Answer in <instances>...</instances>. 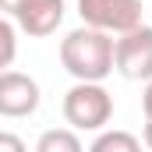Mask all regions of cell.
Returning a JSON list of instances; mask_svg holds the SVG:
<instances>
[{
    "mask_svg": "<svg viewBox=\"0 0 152 152\" xmlns=\"http://www.w3.org/2000/svg\"><path fill=\"white\" fill-rule=\"evenodd\" d=\"M60 64L75 81H99L113 75V36L99 28H75L60 39Z\"/></svg>",
    "mask_w": 152,
    "mask_h": 152,
    "instance_id": "6da1fadb",
    "label": "cell"
},
{
    "mask_svg": "<svg viewBox=\"0 0 152 152\" xmlns=\"http://www.w3.org/2000/svg\"><path fill=\"white\" fill-rule=\"evenodd\" d=\"M113 117V96L99 81H75L64 92V120L71 131H103Z\"/></svg>",
    "mask_w": 152,
    "mask_h": 152,
    "instance_id": "7a4b0ae2",
    "label": "cell"
},
{
    "mask_svg": "<svg viewBox=\"0 0 152 152\" xmlns=\"http://www.w3.org/2000/svg\"><path fill=\"white\" fill-rule=\"evenodd\" d=\"M78 14L85 28L124 36L142 25V0H78Z\"/></svg>",
    "mask_w": 152,
    "mask_h": 152,
    "instance_id": "3957f363",
    "label": "cell"
},
{
    "mask_svg": "<svg viewBox=\"0 0 152 152\" xmlns=\"http://www.w3.org/2000/svg\"><path fill=\"white\" fill-rule=\"evenodd\" d=\"M113 71L127 81H149L152 78V28L138 25L131 32L113 39Z\"/></svg>",
    "mask_w": 152,
    "mask_h": 152,
    "instance_id": "277c9868",
    "label": "cell"
},
{
    "mask_svg": "<svg viewBox=\"0 0 152 152\" xmlns=\"http://www.w3.org/2000/svg\"><path fill=\"white\" fill-rule=\"evenodd\" d=\"M39 110V85L21 71H0V117H28Z\"/></svg>",
    "mask_w": 152,
    "mask_h": 152,
    "instance_id": "5b68a950",
    "label": "cell"
},
{
    "mask_svg": "<svg viewBox=\"0 0 152 152\" xmlns=\"http://www.w3.org/2000/svg\"><path fill=\"white\" fill-rule=\"evenodd\" d=\"M64 0H25L14 14L18 28L32 39H42V36H53L64 21Z\"/></svg>",
    "mask_w": 152,
    "mask_h": 152,
    "instance_id": "8992f818",
    "label": "cell"
},
{
    "mask_svg": "<svg viewBox=\"0 0 152 152\" xmlns=\"http://www.w3.org/2000/svg\"><path fill=\"white\" fill-rule=\"evenodd\" d=\"M36 152H85L78 131L71 127H53V131H42L36 142Z\"/></svg>",
    "mask_w": 152,
    "mask_h": 152,
    "instance_id": "52a82bcc",
    "label": "cell"
},
{
    "mask_svg": "<svg viewBox=\"0 0 152 152\" xmlns=\"http://www.w3.org/2000/svg\"><path fill=\"white\" fill-rule=\"evenodd\" d=\"M88 152H142V142L131 131H99V138L88 145Z\"/></svg>",
    "mask_w": 152,
    "mask_h": 152,
    "instance_id": "ba28073f",
    "label": "cell"
},
{
    "mask_svg": "<svg viewBox=\"0 0 152 152\" xmlns=\"http://www.w3.org/2000/svg\"><path fill=\"white\" fill-rule=\"evenodd\" d=\"M14 53H18V39H14V25H11L7 18H0V71H7V67H11Z\"/></svg>",
    "mask_w": 152,
    "mask_h": 152,
    "instance_id": "9c48e42d",
    "label": "cell"
},
{
    "mask_svg": "<svg viewBox=\"0 0 152 152\" xmlns=\"http://www.w3.org/2000/svg\"><path fill=\"white\" fill-rule=\"evenodd\" d=\"M0 152H28V145L14 131H0Z\"/></svg>",
    "mask_w": 152,
    "mask_h": 152,
    "instance_id": "30bf717a",
    "label": "cell"
},
{
    "mask_svg": "<svg viewBox=\"0 0 152 152\" xmlns=\"http://www.w3.org/2000/svg\"><path fill=\"white\" fill-rule=\"evenodd\" d=\"M142 110H145V120H152V78L145 85V92H142Z\"/></svg>",
    "mask_w": 152,
    "mask_h": 152,
    "instance_id": "8fae6325",
    "label": "cell"
},
{
    "mask_svg": "<svg viewBox=\"0 0 152 152\" xmlns=\"http://www.w3.org/2000/svg\"><path fill=\"white\" fill-rule=\"evenodd\" d=\"M25 0H0V11H7V14H18V7H21Z\"/></svg>",
    "mask_w": 152,
    "mask_h": 152,
    "instance_id": "7c38bea8",
    "label": "cell"
},
{
    "mask_svg": "<svg viewBox=\"0 0 152 152\" xmlns=\"http://www.w3.org/2000/svg\"><path fill=\"white\" fill-rule=\"evenodd\" d=\"M142 138H145V145L152 149V120H145V134H142Z\"/></svg>",
    "mask_w": 152,
    "mask_h": 152,
    "instance_id": "4fadbf2b",
    "label": "cell"
}]
</instances>
